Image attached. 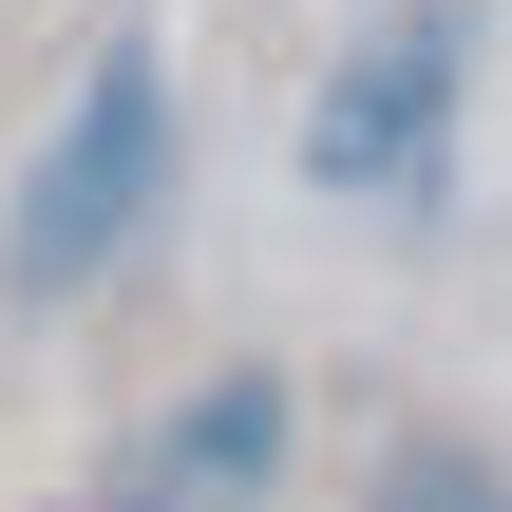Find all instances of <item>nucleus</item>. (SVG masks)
Instances as JSON below:
<instances>
[{
  "instance_id": "obj_1",
  "label": "nucleus",
  "mask_w": 512,
  "mask_h": 512,
  "mask_svg": "<svg viewBox=\"0 0 512 512\" xmlns=\"http://www.w3.org/2000/svg\"><path fill=\"white\" fill-rule=\"evenodd\" d=\"M171 190H190V76H171L152 19H114V38L76 57V95L38 114L19 190H0V323H76V304L171 228Z\"/></svg>"
},
{
  "instance_id": "obj_5",
  "label": "nucleus",
  "mask_w": 512,
  "mask_h": 512,
  "mask_svg": "<svg viewBox=\"0 0 512 512\" xmlns=\"http://www.w3.org/2000/svg\"><path fill=\"white\" fill-rule=\"evenodd\" d=\"M19 512H190V494H171V475L133 456V475H76V494H19Z\"/></svg>"
},
{
  "instance_id": "obj_3",
  "label": "nucleus",
  "mask_w": 512,
  "mask_h": 512,
  "mask_svg": "<svg viewBox=\"0 0 512 512\" xmlns=\"http://www.w3.org/2000/svg\"><path fill=\"white\" fill-rule=\"evenodd\" d=\"M133 456H152L190 512H266V494H304V380H285V361H209Z\"/></svg>"
},
{
  "instance_id": "obj_4",
  "label": "nucleus",
  "mask_w": 512,
  "mask_h": 512,
  "mask_svg": "<svg viewBox=\"0 0 512 512\" xmlns=\"http://www.w3.org/2000/svg\"><path fill=\"white\" fill-rule=\"evenodd\" d=\"M342 512H512V456L475 418H399V437L342 475Z\"/></svg>"
},
{
  "instance_id": "obj_2",
  "label": "nucleus",
  "mask_w": 512,
  "mask_h": 512,
  "mask_svg": "<svg viewBox=\"0 0 512 512\" xmlns=\"http://www.w3.org/2000/svg\"><path fill=\"white\" fill-rule=\"evenodd\" d=\"M475 76H494V19L475 0H361L285 114V190L323 228H437L456 209V152H475Z\"/></svg>"
}]
</instances>
